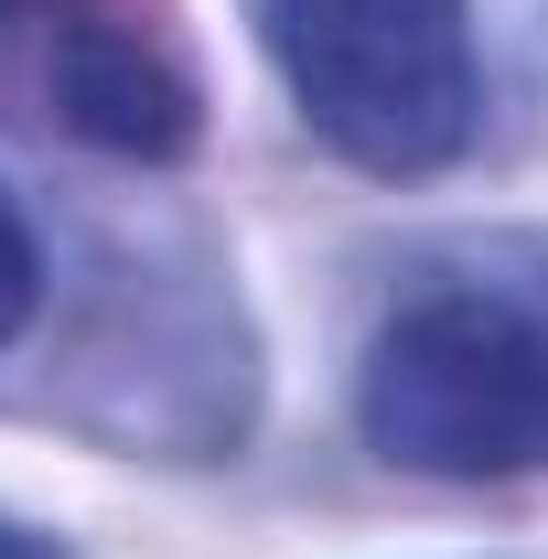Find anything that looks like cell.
Listing matches in <instances>:
<instances>
[{
	"label": "cell",
	"instance_id": "4",
	"mask_svg": "<svg viewBox=\"0 0 548 559\" xmlns=\"http://www.w3.org/2000/svg\"><path fill=\"white\" fill-rule=\"evenodd\" d=\"M33 301H44V248H33V226H22V205L0 194V345L33 323Z\"/></svg>",
	"mask_w": 548,
	"mask_h": 559
},
{
	"label": "cell",
	"instance_id": "6",
	"mask_svg": "<svg viewBox=\"0 0 548 559\" xmlns=\"http://www.w3.org/2000/svg\"><path fill=\"white\" fill-rule=\"evenodd\" d=\"M11 11H22V0H0V22H11Z\"/></svg>",
	"mask_w": 548,
	"mask_h": 559
},
{
	"label": "cell",
	"instance_id": "1",
	"mask_svg": "<svg viewBox=\"0 0 548 559\" xmlns=\"http://www.w3.org/2000/svg\"><path fill=\"white\" fill-rule=\"evenodd\" d=\"M270 55L301 130L355 173L419 183L484 130L474 0H270Z\"/></svg>",
	"mask_w": 548,
	"mask_h": 559
},
{
	"label": "cell",
	"instance_id": "3",
	"mask_svg": "<svg viewBox=\"0 0 548 559\" xmlns=\"http://www.w3.org/2000/svg\"><path fill=\"white\" fill-rule=\"evenodd\" d=\"M55 108H65L75 140H97L119 162H183L194 130H205L194 86L162 66L119 11H65L55 22Z\"/></svg>",
	"mask_w": 548,
	"mask_h": 559
},
{
	"label": "cell",
	"instance_id": "5",
	"mask_svg": "<svg viewBox=\"0 0 548 559\" xmlns=\"http://www.w3.org/2000/svg\"><path fill=\"white\" fill-rule=\"evenodd\" d=\"M0 559H75V549L44 538V527H22V516H0Z\"/></svg>",
	"mask_w": 548,
	"mask_h": 559
},
{
	"label": "cell",
	"instance_id": "2",
	"mask_svg": "<svg viewBox=\"0 0 548 559\" xmlns=\"http://www.w3.org/2000/svg\"><path fill=\"white\" fill-rule=\"evenodd\" d=\"M355 430L441 485L548 474V323L495 290L409 301L355 377Z\"/></svg>",
	"mask_w": 548,
	"mask_h": 559
}]
</instances>
